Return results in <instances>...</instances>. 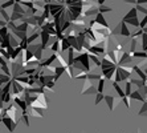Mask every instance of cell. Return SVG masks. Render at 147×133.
Here are the masks:
<instances>
[{
	"mask_svg": "<svg viewBox=\"0 0 147 133\" xmlns=\"http://www.w3.org/2000/svg\"><path fill=\"white\" fill-rule=\"evenodd\" d=\"M133 75V66H117L115 68V73H114L113 81L119 84L121 81H127Z\"/></svg>",
	"mask_w": 147,
	"mask_h": 133,
	"instance_id": "cell-1",
	"label": "cell"
},
{
	"mask_svg": "<svg viewBox=\"0 0 147 133\" xmlns=\"http://www.w3.org/2000/svg\"><path fill=\"white\" fill-rule=\"evenodd\" d=\"M74 60H77L82 66H84V69H85L86 73H90V71H92V65H90V60H89V56H88V53L86 52H82L77 56H74Z\"/></svg>",
	"mask_w": 147,
	"mask_h": 133,
	"instance_id": "cell-2",
	"label": "cell"
},
{
	"mask_svg": "<svg viewBox=\"0 0 147 133\" xmlns=\"http://www.w3.org/2000/svg\"><path fill=\"white\" fill-rule=\"evenodd\" d=\"M23 92H24L23 85H20L15 80H11V95H13V97H20Z\"/></svg>",
	"mask_w": 147,
	"mask_h": 133,
	"instance_id": "cell-3",
	"label": "cell"
},
{
	"mask_svg": "<svg viewBox=\"0 0 147 133\" xmlns=\"http://www.w3.org/2000/svg\"><path fill=\"white\" fill-rule=\"evenodd\" d=\"M103 100H105V102L107 104V108H109L110 111H114V108H115L117 105L121 104V98H115L111 95H105L103 96Z\"/></svg>",
	"mask_w": 147,
	"mask_h": 133,
	"instance_id": "cell-4",
	"label": "cell"
},
{
	"mask_svg": "<svg viewBox=\"0 0 147 133\" xmlns=\"http://www.w3.org/2000/svg\"><path fill=\"white\" fill-rule=\"evenodd\" d=\"M40 45L41 48H42V51H45V49L49 47V40H51V35L49 33H47L45 31H40Z\"/></svg>",
	"mask_w": 147,
	"mask_h": 133,
	"instance_id": "cell-5",
	"label": "cell"
},
{
	"mask_svg": "<svg viewBox=\"0 0 147 133\" xmlns=\"http://www.w3.org/2000/svg\"><path fill=\"white\" fill-rule=\"evenodd\" d=\"M115 64L106 56V55H103V57H101V66H99V69L103 71V69H109V68H115Z\"/></svg>",
	"mask_w": 147,
	"mask_h": 133,
	"instance_id": "cell-6",
	"label": "cell"
},
{
	"mask_svg": "<svg viewBox=\"0 0 147 133\" xmlns=\"http://www.w3.org/2000/svg\"><path fill=\"white\" fill-rule=\"evenodd\" d=\"M1 124H4V126H5L11 133H13L15 129H16V126H17V124L13 123L11 119H8L7 116H3V117H1Z\"/></svg>",
	"mask_w": 147,
	"mask_h": 133,
	"instance_id": "cell-7",
	"label": "cell"
},
{
	"mask_svg": "<svg viewBox=\"0 0 147 133\" xmlns=\"http://www.w3.org/2000/svg\"><path fill=\"white\" fill-rule=\"evenodd\" d=\"M131 61H133V57L130 56V53L123 52L121 59H119V61H118V64H117V66H123V65H126V64H130Z\"/></svg>",
	"mask_w": 147,
	"mask_h": 133,
	"instance_id": "cell-8",
	"label": "cell"
},
{
	"mask_svg": "<svg viewBox=\"0 0 147 133\" xmlns=\"http://www.w3.org/2000/svg\"><path fill=\"white\" fill-rule=\"evenodd\" d=\"M27 115L28 116H32V117H38V119H42V117H44V113H42V111H41V109L31 108V107H28Z\"/></svg>",
	"mask_w": 147,
	"mask_h": 133,
	"instance_id": "cell-9",
	"label": "cell"
},
{
	"mask_svg": "<svg viewBox=\"0 0 147 133\" xmlns=\"http://www.w3.org/2000/svg\"><path fill=\"white\" fill-rule=\"evenodd\" d=\"M55 60H56V53H52L48 59H45V60H42V61H41L40 65H38V68H40V69H41V68H49Z\"/></svg>",
	"mask_w": 147,
	"mask_h": 133,
	"instance_id": "cell-10",
	"label": "cell"
},
{
	"mask_svg": "<svg viewBox=\"0 0 147 133\" xmlns=\"http://www.w3.org/2000/svg\"><path fill=\"white\" fill-rule=\"evenodd\" d=\"M94 21H96V24L99 25V27H103V28H109V25H107V21L105 20V18H103L102 14H97L96 18H94Z\"/></svg>",
	"mask_w": 147,
	"mask_h": 133,
	"instance_id": "cell-11",
	"label": "cell"
},
{
	"mask_svg": "<svg viewBox=\"0 0 147 133\" xmlns=\"http://www.w3.org/2000/svg\"><path fill=\"white\" fill-rule=\"evenodd\" d=\"M13 100H15V105H16L17 108H20V109H21V113H25V112H27L28 105L25 104L24 100H21L20 97H13Z\"/></svg>",
	"mask_w": 147,
	"mask_h": 133,
	"instance_id": "cell-12",
	"label": "cell"
},
{
	"mask_svg": "<svg viewBox=\"0 0 147 133\" xmlns=\"http://www.w3.org/2000/svg\"><path fill=\"white\" fill-rule=\"evenodd\" d=\"M115 68H109V69H103L102 71V75H103V77H105V80H109V81L113 80L114 73H115Z\"/></svg>",
	"mask_w": 147,
	"mask_h": 133,
	"instance_id": "cell-13",
	"label": "cell"
},
{
	"mask_svg": "<svg viewBox=\"0 0 147 133\" xmlns=\"http://www.w3.org/2000/svg\"><path fill=\"white\" fill-rule=\"evenodd\" d=\"M119 35L123 36V37H129V36L131 35L130 31H129V28H127V25L125 24L123 21L119 23Z\"/></svg>",
	"mask_w": 147,
	"mask_h": 133,
	"instance_id": "cell-14",
	"label": "cell"
},
{
	"mask_svg": "<svg viewBox=\"0 0 147 133\" xmlns=\"http://www.w3.org/2000/svg\"><path fill=\"white\" fill-rule=\"evenodd\" d=\"M12 14H17V15H23L24 16L25 15V10L23 7H21L20 4L17 3V1H15V4L12 5Z\"/></svg>",
	"mask_w": 147,
	"mask_h": 133,
	"instance_id": "cell-15",
	"label": "cell"
},
{
	"mask_svg": "<svg viewBox=\"0 0 147 133\" xmlns=\"http://www.w3.org/2000/svg\"><path fill=\"white\" fill-rule=\"evenodd\" d=\"M38 39H40V31H38V32H34V33H31L29 36H27L28 45H29V44H33V43H36Z\"/></svg>",
	"mask_w": 147,
	"mask_h": 133,
	"instance_id": "cell-16",
	"label": "cell"
},
{
	"mask_svg": "<svg viewBox=\"0 0 147 133\" xmlns=\"http://www.w3.org/2000/svg\"><path fill=\"white\" fill-rule=\"evenodd\" d=\"M127 81H129L131 85H137L138 89H139V88H142L143 85H146V81H142L140 79H133V77H130Z\"/></svg>",
	"mask_w": 147,
	"mask_h": 133,
	"instance_id": "cell-17",
	"label": "cell"
},
{
	"mask_svg": "<svg viewBox=\"0 0 147 133\" xmlns=\"http://www.w3.org/2000/svg\"><path fill=\"white\" fill-rule=\"evenodd\" d=\"M66 52H68V59L65 60L66 61V64H68L69 66H72V64H73V61H74V51H73L72 48H69L68 51H66Z\"/></svg>",
	"mask_w": 147,
	"mask_h": 133,
	"instance_id": "cell-18",
	"label": "cell"
},
{
	"mask_svg": "<svg viewBox=\"0 0 147 133\" xmlns=\"http://www.w3.org/2000/svg\"><path fill=\"white\" fill-rule=\"evenodd\" d=\"M129 98H134V100H137V101H142V102H146V98H143L142 96H140V93L138 91H134L130 93V96H129Z\"/></svg>",
	"mask_w": 147,
	"mask_h": 133,
	"instance_id": "cell-19",
	"label": "cell"
},
{
	"mask_svg": "<svg viewBox=\"0 0 147 133\" xmlns=\"http://www.w3.org/2000/svg\"><path fill=\"white\" fill-rule=\"evenodd\" d=\"M133 72H137L138 73V76H139V79L142 81H146L147 80V76H146V72H143V71L142 69H139V68H138L137 65H134L133 66Z\"/></svg>",
	"mask_w": 147,
	"mask_h": 133,
	"instance_id": "cell-20",
	"label": "cell"
},
{
	"mask_svg": "<svg viewBox=\"0 0 147 133\" xmlns=\"http://www.w3.org/2000/svg\"><path fill=\"white\" fill-rule=\"evenodd\" d=\"M140 45H142V51L146 52V49H147V32L146 31L140 36Z\"/></svg>",
	"mask_w": 147,
	"mask_h": 133,
	"instance_id": "cell-21",
	"label": "cell"
},
{
	"mask_svg": "<svg viewBox=\"0 0 147 133\" xmlns=\"http://www.w3.org/2000/svg\"><path fill=\"white\" fill-rule=\"evenodd\" d=\"M53 73H55L56 79L58 80V79L62 76V73H65V68H62V66H60V65L55 66V69H53Z\"/></svg>",
	"mask_w": 147,
	"mask_h": 133,
	"instance_id": "cell-22",
	"label": "cell"
},
{
	"mask_svg": "<svg viewBox=\"0 0 147 133\" xmlns=\"http://www.w3.org/2000/svg\"><path fill=\"white\" fill-rule=\"evenodd\" d=\"M130 56L133 57H137V59H143V60H146L147 59V53L146 52H143V51H137V52H133V53H130Z\"/></svg>",
	"mask_w": 147,
	"mask_h": 133,
	"instance_id": "cell-23",
	"label": "cell"
},
{
	"mask_svg": "<svg viewBox=\"0 0 147 133\" xmlns=\"http://www.w3.org/2000/svg\"><path fill=\"white\" fill-rule=\"evenodd\" d=\"M69 48H70V44L66 41V39H64V40H61V41H60V53L66 52Z\"/></svg>",
	"mask_w": 147,
	"mask_h": 133,
	"instance_id": "cell-24",
	"label": "cell"
},
{
	"mask_svg": "<svg viewBox=\"0 0 147 133\" xmlns=\"http://www.w3.org/2000/svg\"><path fill=\"white\" fill-rule=\"evenodd\" d=\"M17 3L20 4L23 8H28V10H32V8H34V5H33V1H31V0H27V1H24V0H19Z\"/></svg>",
	"mask_w": 147,
	"mask_h": 133,
	"instance_id": "cell-25",
	"label": "cell"
},
{
	"mask_svg": "<svg viewBox=\"0 0 147 133\" xmlns=\"http://www.w3.org/2000/svg\"><path fill=\"white\" fill-rule=\"evenodd\" d=\"M49 48H51V51L53 53H60V41L56 39L55 41L51 44V47H49Z\"/></svg>",
	"mask_w": 147,
	"mask_h": 133,
	"instance_id": "cell-26",
	"label": "cell"
},
{
	"mask_svg": "<svg viewBox=\"0 0 147 133\" xmlns=\"http://www.w3.org/2000/svg\"><path fill=\"white\" fill-rule=\"evenodd\" d=\"M56 60H57L58 63H60V66H62V68H65V69H66L68 64H66L65 59H64V56H62L61 53H56Z\"/></svg>",
	"mask_w": 147,
	"mask_h": 133,
	"instance_id": "cell-27",
	"label": "cell"
},
{
	"mask_svg": "<svg viewBox=\"0 0 147 133\" xmlns=\"http://www.w3.org/2000/svg\"><path fill=\"white\" fill-rule=\"evenodd\" d=\"M123 23L125 24H131L133 27H139V20H138V18L135 19H123Z\"/></svg>",
	"mask_w": 147,
	"mask_h": 133,
	"instance_id": "cell-28",
	"label": "cell"
},
{
	"mask_svg": "<svg viewBox=\"0 0 147 133\" xmlns=\"http://www.w3.org/2000/svg\"><path fill=\"white\" fill-rule=\"evenodd\" d=\"M135 18H138V12H137V10H135V7H133L127 12V15L123 19H135Z\"/></svg>",
	"mask_w": 147,
	"mask_h": 133,
	"instance_id": "cell-29",
	"label": "cell"
},
{
	"mask_svg": "<svg viewBox=\"0 0 147 133\" xmlns=\"http://www.w3.org/2000/svg\"><path fill=\"white\" fill-rule=\"evenodd\" d=\"M113 87H114V89H115V92L118 93V96H119V98H123L125 97V93H123V89L121 88V85L119 84H117V83H114L113 81Z\"/></svg>",
	"mask_w": 147,
	"mask_h": 133,
	"instance_id": "cell-30",
	"label": "cell"
},
{
	"mask_svg": "<svg viewBox=\"0 0 147 133\" xmlns=\"http://www.w3.org/2000/svg\"><path fill=\"white\" fill-rule=\"evenodd\" d=\"M96 89H97V93H103V89H105V79H99L98 87H97Z\"/></svg>",
	"mask_w": 147,
	"mask_h": 133,
	"instance_id": "cell-31",
	"label": "cell"
},
{
	"mask_svg": "<svg viewBox=\"0 0 147 133\" xmlns=\"http://www.w3.org/2000/svg\"><path fill=\"white\" fill-rule=\"evenodd\" d=\"M15 4V1L13 0H8V1H5V3H0V10H7V8H9V7H12Z\"/></svg>",
	"mask_w": 147,
	"mask_h": 133,
	"instance_id": "cell-32",
	"label": "cell"
},
{
	"mask_svg": "<svg viewBox=\"0 0 147 133\" xmlns=\"http://www.w3.org/2000/svg\"><path fill=\"white\" fill-rule=\"evenodd\" d=\"M88 56H89V60H92L97 66H101V60H99L98 56H94V55H90V53H88Z\"/></svg>",
	"mask_w": 147,
	"mask_h": 133,
	"instance_id": "cell-33",
	"label": "cell"
},
{
	"mask_svg": "<svg viewBox=\"0 0 147 133\" xmlns=\"http://www.w3.org/2000/svg\"><path fill=\"white\" fill-rule=\"evenodd\" d=\"M20 120H21V121H23V123H24L27 126L31 125V123H29V116L27 115V112H25V113H21V115H20Z\"/></svg>",
	"mask_w": 147,
	"mask_h": 133,
	"instance_id": "cell-34",
	"label": "cell"
},
{
	"mask_svg": "<svg viewBox=\"0 0 147 133\" xmlns=\"http://www.w3.org/2000/svg\"><path fill=\"white\" fill-rule=\"evenodd\" d=\"M131 88H133V85H131L129 81H126V87H125V91H123V93H125V97H129V96H130Z\"/></svg>",
	"mask_w": 147,
	"mask_h": 133,
	"instance_id": "cell-35",
	"label": "cell"
},
{
	"mask_svg": "<svg viewBox=\"0 0 147 133\" xmlns=\"http://www.w3.org/2000/svg\"><path fill=\"white\" fill-rule=\"evenodd\" d=\"M86 79L93 81V80H99V79H102V76H101V75H97V73H88L86 75Z\"/></svg>",
	"mask_w": 147,
	"mask_h": 133,
	"instance_id": "cell-36",
	"label": "cell"
},
{
	"mask_svg": "<svg viewBox=\"0 0 147 133\" xmlns=\"http://www.w3.org/2000/svg\"><path fill=\"white\" fill-rule=\"evenodd\" d=\"M93 87H94V85H93V81H90V80H88V79H85V80H84V88H82L81 92L86 91V89H89V88H93Z\"/></svg>",
	"mask_w": 147,
	"mask_h": 133,
	"instance_id": "cell-37",
	"label": "cell"
},
{
	"mask_svg": "<svg viewBox=\"0 0 147 133\" xmlns=\"http://www.w3.org/2000/svg\"><path fill=\"white\" fill-rule=\"evenodd\" d=\"M98 12L103 15L105 12H111V8H110V7H106V5L103 4V5H99V7H98Z\"/></svg>",
	"mask_w": 147,
	"mask_h": 133,
	"instance_id": "cell-38",
	"label": "cell"
},
{
	"mask_svg": "<svg viewBox=\"0 0 147 133\" xmlns=\"http://www.w3.org/2000/svg\"><path fill=\"white\" fill-rule=\"evenodd\" d=\"M97 93V89L94 87L93 88H89V89H86V91L81 92V95H96Z\"/></svg>",
	"mask_w": 147,
	"mask_h": 133,
	"instance_id": "cell-39",
	"label": "cell"
},
{
	"mask_svg": "<svg viewBox=\"0 0 147 133\" xmlns=\"http://www.w3.org/2000/svg\"><path fill=\"white\" fill-rule=\"evenodd\" d=\"M0 15H1V16H3V19H4V21H5V23H9V15L7 14V11H4V10H0Z\"/></svg>",
	"mask_w": 147,
	"mask_h": 133,
	"instance_id": "cell-40",
	"label": "cell"
},
{
	"mask_svg": "<svg viewBox=\"0 0 147 133\" xmlns=\"http://www.w3.org/2000/svg\"><path fill=\"white\" fill-rule=\"evenodd\" d=\"M135 10H137V12H142V14L146 16V12H147V10H146V7L144 5H142V4H137V7H135Z\"/></svg>",
	"mask_w": 147,
	"mask_h": 133,
	"instance_id": "cell-41",
	"label": "cell"
},
{
	"mask_svg": "<svg viewBox=\"0 0 147 133\" xmlns=\"http://www.w3.org/2000/svg\"><path fill=\"white\" fill-rule=\"evenodd\" d=\"M8 33H9V31H8L7 27H1V28H0V37H1V39H4L5 36L8 35Z\"/></svg>",
	"mask_w": 147,
	"mask_h": 133,
	"instance_id": "cell-42",
	"label": "cell"
},
{
	"mask_svg": "<svg viewBox=\"0 0 147 133\" xmlns=\"http://www.w3.org/2000/svg\"><path fill=\"white\" fill-rule=\"evenodd\" d=\"M103 96H105L103 93H96V101H94V104L98 105L99 102H101V101L103 100Z\"/></svg>",
	"mask_w": 147,
	"mask_h": 133,
	"instance_id": "cell-43",
	"label": "cell"
},
{
	"mask_svg": "<svg viewBox=\"0 0 147 133\" xmlns=\"http://www.w3.org/2000/svg\"><path fill=\"white\" fill-rule=\"evenodd\" d=\"M138 92H139L140 93V96H142V97L143 98H146V92H147V85H143V87L142 88H139V89H137Z\"/></svg>",
	"mask_w": 147,
	"mask_h": 133,
	"instance_id": "cell-44",
	"label": "cell"
},
{
	"mask_svg": "<svg viewBox=\"0 0 147 133\" xmlns=\"http://www.w3.org/2000/svg\"><path fill=\"white\" fill-rule=\"evenodd\" d=\"M146 112H147V104H146V102H143V105H142L140 111L138 112V115H139V116H142V115L146 116Z\"/></svg>",
	"mask_w": 147,
	"mask_h": 133,
	"instance_id": "cell-45",
	"label": "cell"
},
{
	"mask_svg": "<svg viewBox=\"0 0 147 133\" xmlns=\"http://www.w3.org/2000/svg\"><path fill=\"white\" fill-rule=\"evenodd\" d=\"M130 101H131V100H130L129 97H123V98H121V102H123V104L126 105V108H127V109H130Z\"/></svg>",
	"mask_w": 147,
	"mask_h": 133,
	"instance_id": "cell-46",
	"label": "cell"
},
{
	"mask_svg": "<svg viewBox=\"0 0 147 133\" xmlns=\"http://www.w3.org/2000/svg\"><path fill=\"white\" fill-rule=\"evenodd\" d=\"M146 23H147V18L146 16H143V19H142V21H139V27L142 31H144L146 29Z\"/></svg>",
	"mask_w": 147,
	"mask_h": 133,
	"instance_id": "cell-47",
	"label": "cell"
},
{
	"mask_svg": "<svg viewBox=\"0 0 147 133\" xmlns=\"http://www.w3.org/2000/svg\"><path fill=\"white\" fill-rule=\"evenodd\" d=\"M1 27H7V23L4 20H0V28H1Z\"/></svg>",
	"mask_w": 147,
	"mask_h": 133,
	"instance_id": "cell-48",
	"label": "cell"
}]
</instances>
